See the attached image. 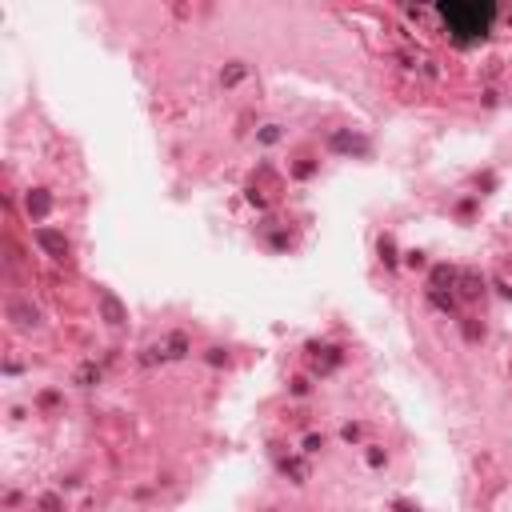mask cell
Returning <instances> with one entry per match:
<instances>
[{"mask_svg": "<svg viewBox=\"0 0 512 512\" xmlns=\"http://www.w3.org/2000/svg\"><path fill=\"white\" fill-rule=\"evenodd\" d=\"M492 4H444L440 16L452 24V32H488L492 24Z\"/></svg>", "mask_w": 512, "mask_h": 512, "instance_id": "6da1fadb", "label": "cell"}]
</instances>
